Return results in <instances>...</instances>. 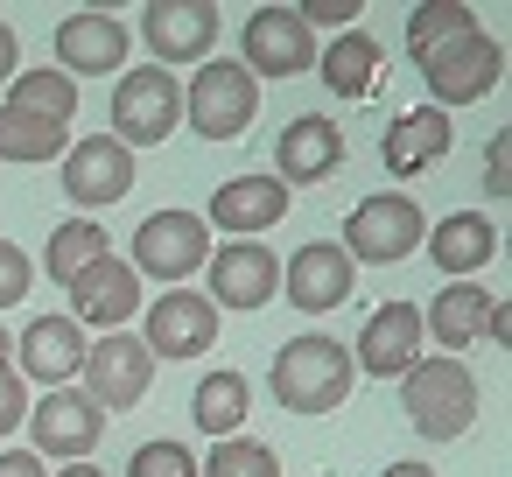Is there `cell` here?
<instances>
[{
	"label": "cell",
	"mask_w": 512,
	"mask_h": 477,
	"mask_svg": "<svg viewBox=\"0 0 512 477\" xmlns=\"http://www.w3.org/2000/svg\"><path fill=\"white\" fill-rule=\"evenodd\" d=\"M106 253H113V239H106L92 218H71V225H57V232H50L43 267H50V281H57V288H71V281H78L92 260H106Z\"/></svg>",
	"instance_id": "obj_29"
},
{
	"label": "cell",
	"mask_w": 512,
	"mask_h": 477,
	"mask_svg": "<svg viewBox=\"0 0 512 477\" xmlns=\"http://www.w3.org/2000/svg\"><path fill=\"white\" fill-rule=\"evenodd\" d=\"M204 274H211V288H204L211 309L253 316V309H267V302L281 295V253L260 246V239H225V246H211Z\"/></svg>",
	"instance_id": "obj_7"
},
{
	"label": "cell",
	"mask_w": 512,
	"mask_h": 477,
	"mask_svg": "<svg viewBox=\"0 0 512 477\" xmlns=\"http://www.w3.org/2000/svg\"><path fill=\"white\" fill-rule=\"evenodd\" d=\"M281 218H288V183H274V176H232V183H218L204 225H218L232 239H260Z\"/></svg>",
	"instance_id": "obj_21"
},
{
	"label": "cell",
	"mask_w": 512,
	"mask_h": 477,
	"mask_svg": "<svg viewBox=\"0 0 512 477\" xmlns=\"http://www.w3.org/2000/svg\"><path fill=\"white\" fill-rule=\"evenodd\" d=\"M498 71H505V50H498V36H484V29L463 36V43H449V50H435V57L421 64L435 113H449V106H477V99L498 85Z\"/></svg>",
	"instance_id": "obj_11"
},
{
	"label": "cell",
	"mask_w": 512,
	"mask_h": 477,
	"mask_svg": "<svg viewBox=\"0 0 512 477\" xmlns=\"http://www.w3.org/2000/svg\"><path fill=\"white\" fill-rule=\"evenodd\" d=\"M197 477H281V456L253 435H225L211 456H197Z\"/></svg>",
	"instance_id": "obj_31"
},
{
	"label": "cell",
	"mask_w": 512,
	"mask_h": 477,
	"mask_svg": "<svg viewBox=\"0 0 512 477\" xmlns=\"http://www.w3.org/2000/svg\"><path fill=\"white\" fill-rule=\"evenodd\" d=\"M85 330L71 323V316H29V330H22V358H15V372L22 379H43L50 393L57 386H78V365H85Z\"/></svg>",
	"instance_id": "obj_20"
},
{
	"label": "cell",
	"mask_w": 512,
	"mask_h": 477,
	"mask_svg": "<svg viewBox=\"0 0 512 477\" xmlns=\"http://www.w3.org/2000/svg\"><path fill=\"white\" fill-rule=\"evenodd\" d=\"M246 407H253L246 372H204V379H197V393H190V421H197L211 442L239 435V428H246Z\"/></svg>",
	"instance_id": "obj_26"
},
{
	"label": "cell",
	"mask_w": 512,
	"mask_h": 477,
	"mask_svg": "<svg viewBox=\"0 0 512 477\" xmlns=\"http://www.w3.org/2000/svg\"><path fill=\"white\" fill-rule=\"evenodd\" d=\"M0 477H50V463L36 449H0Z\"/></svg>",
	"instance_id": "obj_36"
},
{
	"label": "cell",
	"mask_w": 512,
	"mask_h": 477,
	"mask_svg": "<svg viewBox=\"0 0 512 477\" xmlns=\"http://www.w3.org/2000/svg\"><path fill=\"white\" fill-rule=\"evenodd\" d=\"M57 477H106V470H99V463H64Z\"/></svg>",
	"instance_id": "obj_40"
},
{
	"label": "cell",
	"mask_w": 512,
	"mask_h": 477,
	"mask_svg": "<svg viewBox=\"0 0 512 477\" xmlns=\"http://www.w3.org/2000/svg\"><path fill=\"white\" fill-rule=\"evenodd\" d=\"M379 64H386V50H379L365 29H344L330 50H316V78H323L337 99H372V92H379Z\"/></svg>",
	"instance_id": "obj_25"
},
{
	"label": "cell",
	"mask_w": 512,
	"mask_h": 477,
	"mask_svg": "<svg viewBox=\"0 0 512 477\" xmlns=\"http://www.w3.org/2000/svg\"><path fill=\"white\" fill-rule=\"evenodd\" d=\"M463 36H477V15L463 8V0H428V8L407 15V57H414V64H428L435 50H449V43H463Z\"/></svg>",
	"instance_id": "obj_27"
},
{
	"label": "cell",
	"mask_w": 512,
	"mask_h": 477,
	"mask_svg": "<svg viewBox=\"0 0 512 477\" xmlns=\"http://www.w3.org/2000/svg\"><path fill=\"white\" fill-rule=\"evenodd\" d=\"M351 379H358L351 344H337V337H323V330L288 337V344L274 351V372H267V386H274V400H281L288 414H330V407H344Z\"/></svg>",
	"instance_id": "obj_1"
},
{
	"label": "cell",
	"mask_w": 512,
	"mask_h": 477,
	"mask_svg": "<svg viewBox=\"0 0 512 477\" xmlns=\"http://www.w3.org/2000/svg\"><path fill=\"white\" fill-rule=\"evenodd\" d=\"M8 113H36V120H57V127H71V113H78V85L64 78V71H22L15 78V92L0 99Z\"/></svg>",
	"instance_id": "obj_30"
},
{
	"label": "cell",
	"mask_w": 512,
	"mask_h": 477,
	"mask_svg": "<svg viewBox=\"0 0 512 477\" xmlns=\"http://www.w3.org/2000/svg\"><path fill=\"white\" fill-rule=\"evenodd\" d=\"M421 239H428L421 204H414L407 190H372V197L351 211V225H344L337 246L351 253V267H393V260H407Z\"/></svg>",
	"instance_id": "obj_3"
},
{
	"label": "cell",
	"mask_w": 512,
	"mask_h": 477,
	"mask_svg": "<svg viewBox=\"0 0 512 477\" xmlns=\"http://www.w3.org/2000/svg\"><path fill=\"white\" fill-rule=\"evenodd\" d=\"M449 141H456V127H449V113H435V106H414V113H400L393 127H386V141H379V162H386V176H421V169H435L442 155H449Z\"/></svg>",
	"instance_id": "obj_22"
},
{
	"label": "cell",
	"mask_w": 512,
	"mask_h": 477,
	"mask_svg": "<svg viewBox=\"0 0 512 477\" xmlns=\"http://www.w3.org/2000/svg\"><path fill=\"white\" fill-rule=\"evenodd\" d=\"M15 421H29V379L8 358V365H0V435H15Z\"/></svg>",
	"instance_id": "obj_34"
},
{
	"label": "cell",
	"mask_w": 512,
	"mask_h": 477,
	"mask_svg": "<svg viewBox=\"0 0 512 477\" xmlns=\"http://www.w3.org/2000/svg\"><path fill=\"white\" fill-rule=\"evenodd\" d=\"M64 295H71L64 316H71L78 330H85V323H99V330H127L134 309H141V274H134L120 253H106V260H92Z\"/></svg>",
	"instance_id": "obj_14"
},
{
	"label": "cell",
	"mask_w": 512,
	"mask_h": 477,
	"mask_svg": "<svg viewBox=\"0 0 512 477\" xmlns=\"http://www.w3.org/2000/svg\"><path fill=\"white\" fill-rule=\"evenodd\" d=\"M78 393L106 414V407H141L148 386H155V358L134 330H106L99 344H85V365H78Z\"/></svg>",
	"instance_id": "obj_8"
},
{
	"label": "cell",
	"mask_w": 512,
	"mask_h": 477,
	"mask_svg": "<svg viewBox=\"0 0 512 477\" xmlns=\"http://www.w3.org/2000/svg\"><path fill=\"white\" fill-rule=\"evenodd\" d=\"M400 407H407L414 435H428V442H456V435L477 421V379H470L463 358L421 351V358L400 372Z\"/></svg>",
	"instance_id": "obj_2"
},
{
	"label": "cell",
	"mask_w": 512,
	"mask_h": 477,
	"mask_svg": "<svg viewBox=\"0 0 512 477\" xmlns=\"http://www.w3.org/2000/svg\"><path fill=\"white\" fill-rule=\"evenodd\" d=\"M176 120H183V85H176L169 71L148 64V71H127V78L113 85V141H120L127 155L169 141Z\"/></svg>",
	"instance_id": "obj_6"
},
{
	"label": "cell",
	"mask_w": 512,
	"mask_h": 477,
	"mask_svg": "<svg viewBox=\"0 0 512 477\" xmlns=\"http://www.w3.org/2000/svg\"><path fill=\"white\" fill-rule=\"evenodd\" d=\"M64 190H71V204H85V211L120 204V197L134 190V155H127L113 134H85V141L64 148Z\"/></svg>",
	"instance_id": "obj_15"
},
{
	"label": "cell",
	"mask_w": 512,
	"mask_h": 477,
	"mask_svg": "<svg viewBox=\"0 0 512 477\" xmlns=\"http://www.w3.org/2000/svg\"><path fill=\"white\" fill-rule=\"evenodd\" d=\"M29 435H36V456H57V463H85L106 435V414L78 393V386H57L43 400H29Z\"/></svg>",
	"instance_id": "obj_12"
},
{
	"label": "cell",
	"mask_w": 512,
	"mask_h": 477,
	"mask_svg": "<svg viewBox=\"0 0 512 477\" xmlns=\"http://www.w3.org/2000/svg\"><path fill=\"white\" fill-rule=\"evenodd\" d=\"M239 64L246 78H302L316 71V36L302 29L295 8H253L239 29Z\"/></svg>",
	"instance_id": "obj_10"
},
{
	"label": "cell",
	"mask_w": 512,
	"mask_h": 477,
	"mask_svg": "<svg viewBox=\"0 0 512 477\" xmlns=\"http://www.w3.org/2000/svg\"><path fill=\"white\" fill-rule=\"evenodd\" d=\"M127 477H197V456L183 449V442H141L134 456H127Z\"/></svg>",
	"instance_id": "obj_32"
},
{
	"label": "cell",
	"mask_w": 512,
	"mask_h": 477,
	"mask_svg": "<svg viewBox=\"0 0 512 477\" xmlns=\"http://www.w3.org/2000/svg\"><path fill=\"white\" fill-rule=\"evenodd\" d=\"M281 288H288V302H295V309L323 316V309L351 302L358 267H351V253H344L337 239H309V246H295V260L281 267Z\"/></svg>",
	"instance_id": "obj_16"
},
{
	"label": "cell",
	"mask_w": 512,
	"mask_h": 477,
	"mask_svg": "<svg viewBox=\"0 0 512 477\" xmlns=\"http://www.w3.org/2000/svg\"><path fill=\"white\" fill-rule=\"evenodd\" d=\"M421 246H428V260H435L449 281H470V274L498 253V225H491L484 211H449L442 225H428Z\"/></svg>",
	"instance_id": "obj_23"
},
{
	"label": "cell",
	"mask_w": 512,
	"mask_h": 477,
	"mask_svg": "<svg viewBox=\"0 0 512 477\" xmlns=\"http://www.w3.org/2000/svg\"><path fill=\"white\" fill-rule=\"evenodd\" d=\"M8 351H15V337H8V330H0V365H8Z\"/></svg>",
	"instance_id": "obj_41"
},
{
	"label": "cell",
	"mask_w": 512,
	"mask_h": 477,
	"mask_svg": "<svg viewBox=\"0 0 512 477\" xmlns=\"http://www.w3.org/2000/svg\"><path fill=\"white\" fill-rule=\"evenodd\" d=\"M491 302H498V295H484L477 281H442V295H435V302H428V316H421V337H435V344H442V358H449V351H470V344L484 337Z\"/></svg>",
	"instance_id": "obj_24"
},
{
	"label": "cell",
	"mask_w": 512,
	"mask_h": 477,
	"mask_svg": "<svg viewBox=\"0 0 512 477\" xmlns=\"http://www.w3.org/2000/svg\"><path fill=\"white\" fill-rule=\"evenodd\" d=\"M414 358H421V309H414V302H379V309L365 316V330H358L351 365L372 372V379H400Z\"/></svg>",
	"instance_id": "obj_18"
},
{
	"label": "cell",
	"mask_w": 512,
	"mask_h": 477,
	"mask_svg": "<svg viewBox=\"0 0 512 477\" xmlns=\"http://www.w3.org/2000/svg\"><path fill=\"white\" fill-rule=\"evenodd\" d=\"M134 337L148 344V358H204L218 344V309L190 288H169V295L148 302V323Z\"/></svg>",
	"instance_id": "obj_13"
},
{
	"label": "cell",
	"mask_w": 512,
	"mask_h": 477,
	"mask_svg": "<svg viewBox=\"0 0 512 477\" xmlns=\"http://www.w3.org/2000/svg\"><path fill=\"white\" fill-rule=\"evenodd\" d=\"M29 281H36V267H29V253H22L15 239H0V309H15V302L29 295Z\"/></svg>",
	"instance_id": "obj_33"
},
{
	"label": "cell",
	"mask_w": 512,
	"mask_h": 477,
	"mask_svg": "<svg viewBox=\"0 0 512 477\" xmlns=\"http://www.w3.org/2000/svg\"><path fill=\"white\" fill-rule=\"evenodd\" d=\"M183 113L204 141H239L260 113V78H246L239 57H211V64H197V78L183 92Z\"/></svg>",
	"instance_id": "obj_4"
},
{
	"label": "cell",
	"mask_w": 512,
	"mask_h": 477,
	"mask_svg": "<svg viewBox=\"0 0 512 477\" xmlns=\"http://www.w3.org/2000/svg\"><path fill=\"white\" fill-rule=\"evenodd\" d=\"M484 190H491V197H512V169H505V134H491V148H484Z\"/></svg>",
	"instance_id": "obj_35"
},
{
	"label": "cell",
	"mask_w": 512,
	"mask_h": 477,
	"mask_svg": "<svg viewBox=\"0 0 512 477\" xmlns=\"http://www.w3.org/2000/svg\"><path fill=\"white\" fill-rule=\"evenodd\" d=\"M484 337H491V344H512V302H491V316H484Z\"/></svg>",
	"instance_id": "obj_37"
},
{
	"label": "cell",
	"mask_w": 512,
	"mask_h": 477,
	"mask_svg": "<svg viewBox=\"0 0 512 477\" xmlns=\"http://www.w3.org/2000/svg\"><path fill=\"white\" fill-rule=\"evenodd\" d=\"M204 260H211V225H204L197 211H148L141 232H134V260H127V267H134L141 281L183 288Z\"/></svg>",
	"instance_id": "obj_5"
},
{
	"label": "cell",
	"mask_w": 512,
	"mask_h": 477,
	"mask_svg": "<svg viewBox=\"0 0 512 477\" xmlns=\"http://www.w3.org/2000/svg\"><path fill=\"white\" fill-rule=\"evenodd\" d=\"M15 57H22V50H15V29H8V22H0V85H8V78H15Z\"/></svg>",
	"instance_id": "obj_38"
},
{
	"label": "cell",
	"mask_w": 512,
	"mask_h": 477,
	"mask_svg": "<svg viewBox=\"0 0 512 477\" xmlns=\"http://www.w3.org/2000/svg\"><path fill=\"white\" fill-rule=\"evenodd\" d=\"M379 477H435V470H428V463H386Z\"/></svg>",
	"instance_id": "obj_39"
},
{
	"label": "cell",
	"mask_w": 512,
	"mask_h": 477,
	"mask_svg": "<svg viewBox=\"0 0 512 477\" xmlns=\"http://www.w3.org/2000/svg\"><path fill=\"white\" fill-rule=\"evenodd\" d=\"M64 148H71V127L0 106V162H64Z\"/></svg>",
	"instance_id": "obj_28"
},
{
	"label": "cell",
	"mask_w": 512,
	"mask_h": 477,
	"mask_svg": "<svg viewBox=\"0 0 512 477\" xmlns=\"http://www.w3.org/2000/svg\"><path fill=\"white\" fill-rule=\"evenodd\" d=\"M274 183H295V190H309V183H323V176H337L344 169V127H330L323 113H302V120H288L281 127V141H274Z\"/></svg>",
	"instance_id": "obj_19"
},
{
	"label": "cell",
	"mask_w": 512,
	"mask_h": 477,
	"mask_svg": "<svg viewBox=\"0 0 512 477\" xmlns=\"http://www.w3.org/2000/svg\"><path fill=\"white\" fill-rule=\"evenodd\" d=\"M57 71L78 85V78H113L127 71V29L106 15V8H85L71 22H57Z\"/></svg>",
	"instance_id": "obj_17"
},
{
	"label": "cell",
	"mask_w": 512,
	"mask_h": 477,
	"mask_svg": "<svg viewBox=\"0 0 512 477\" xmlns=\"http://www.w3.org/2000/svg\"><path fill=\"white\" fill-rule=\"evenodd\" d=\"M218 29H225V15L211 0H148L141 8V43L155 50V71L162 64H211Z\"/></svg>",
	"instance_id": "obj_9"
}]
</instances>
